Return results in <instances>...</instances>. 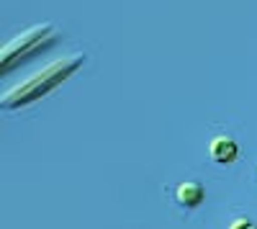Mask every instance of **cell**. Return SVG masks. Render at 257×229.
Returning <instances> with one entry per match:
<instances>
[{
    "label": "cell",
    "mask_w": 257,
    "mask_h": 229,
    "mask_svg": "<svg viewBox=\"0 0 257 229\" xmlns=\"http://www.w3.org/2000/svg\"><path fill=\"white\" fill-rule=\"evenodd\" d=\"M208 152H211V160L213 162L229 165V162H234V160L239 157V144L234 142V139H229V137H216V139L211 142Z\"/></svg>",
    "instance_id": "cell-1"
},
{
    "label": "cell",
    "mask_w": 257,
    "mask_h": 229,
    "mask_svg": "<svg viewBox=\"0 0 257 229\" xmlns=\"http://www.w3.org/2000/svg\"><path fill=\"white\" fill-rule=\"evenodd\" d=\"M206 198V191H203V185L196 183V180H185L178 185V191H175V201L183 206V209H196V206H201Z\"/></svg>",
    "instance_id": "cell-2"
},
{
    "label": "cell",
    "mask_w": 257,
    "mask_h": 229,
    "mask_svg": "<svg viewBox=\"0 0 257 229\" xmlns=\"http://www.w3.org/2000/svg\"><path fill=\"white\" fill-rule=\"evenodd\" d=\"M229 229H257V224L249 221V219H237V221H231Z\"/></svg>",
    "instance_id": "cell-3"
}]
</instances>
